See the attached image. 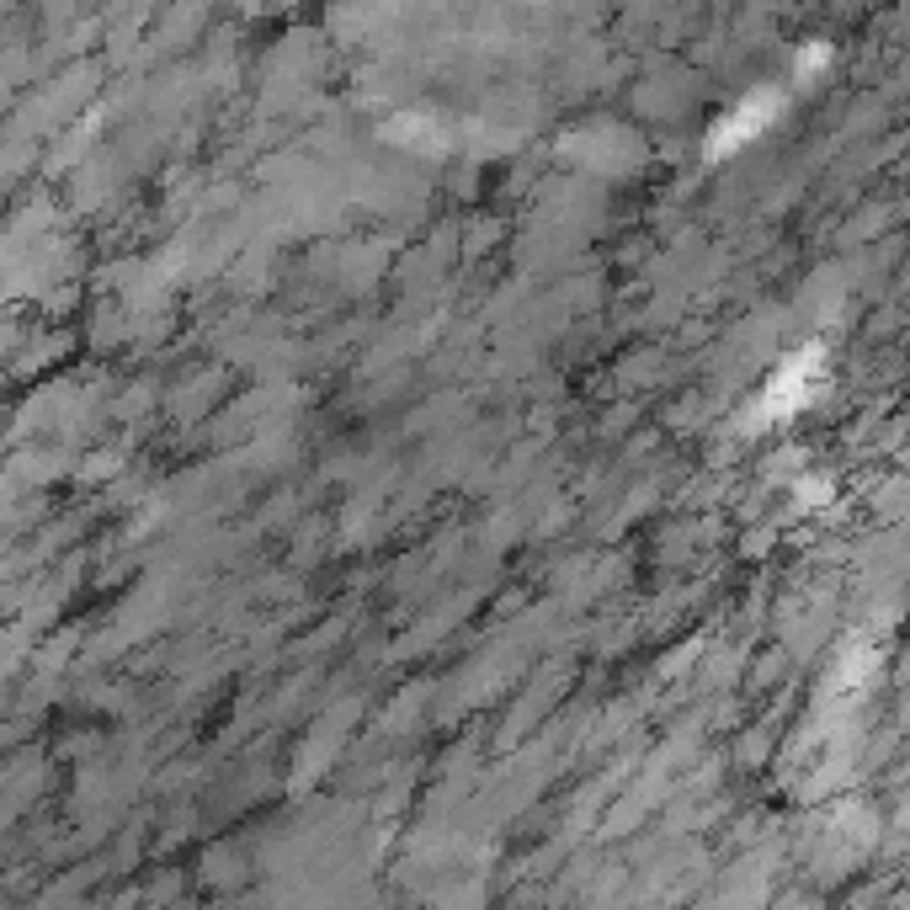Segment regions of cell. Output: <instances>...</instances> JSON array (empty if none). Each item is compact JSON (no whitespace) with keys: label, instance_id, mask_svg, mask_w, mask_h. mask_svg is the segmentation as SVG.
<instances>
[{"label":"cell","instance_id":"1","mask_svg":"<svg viewBox=\"0 0 910 910\" xmlns=\"http://www.w3.org/2000/svg\"><path fill=\"white\" fill-rule=\"evenodd\" d=\"M772 112H777V96H772V91L756 96V101H745L741 112L724 123V128H730V134H724V144H745V139H756V134H762V123L772 118Z\"/></svg>","mask_w":910,"mask_h":910}]
</instances>
